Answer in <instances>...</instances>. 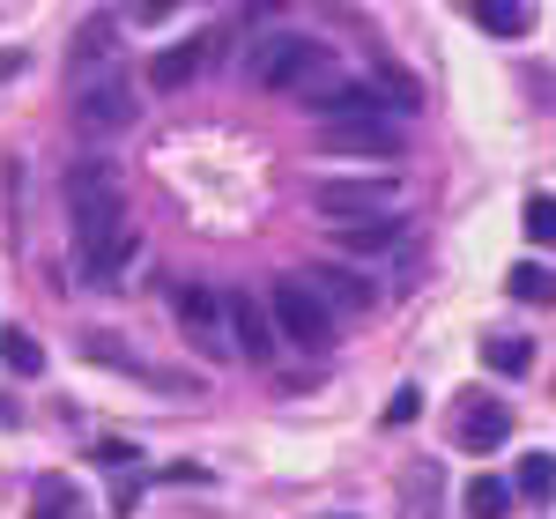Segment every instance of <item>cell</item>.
<instances>
[{
	"label": "cell",
	"instance_id": "83f0119b",
	"mask_svg": "<svg viewBox=\"0 0 556 519\" xmlns=\"http://www.w3.org/2000/svg\"><path fill=\"white\" fill-rule=\"evenodd\" d=\"M8 75H23V52H0V83H8Z\"/></svg>",
	"mask_w": 556,
	"mask_h": 519
},
{
	"label": "cell",
	"instance_id": "484cf974",
	"mask_svg": "<svg viewBox=\"0 0 556 519\" xmlns=\"http://www.w3.org/2000/svg\"><path fill=\"white\" fill-rule=\"evenodd\" d=\"M172 8H186V0H134L127 15H134V23H164V15H172Z\"/></svg>",
	"mask_w": 556,
	"mask_h": 519
},
{
	"label": "cell",
	"instance_id": "5bb4252c",
	"mask_svg": "<svg viewBox=\"0 0 556 519\" xmlns=\"http://www.w3.org/2000/svg\"><path fill=\"white\" fill-rule=\"evenodd\" d=\"M334 245H342V253H393V245H401V216H379V223H334Z\"/></svg>",
	"mask_w": 556,
	"mask_h": 519
},
{
	"label": "cell",
	"instance_id": "7c38bea8",
	"mask_svg": "<svg viewBox=\"0 0 556 519\" xmlns=\"http://www.w3.org/2000/svg\"><path fill=\"white\" fill-rule=\"evenodd\" d=\"M304 282H312L319 298L334 304V312H371V304H379V290H371V282L356 275V267H334V260H327V267H312Z\"/></svg>",
	"mask_w": 556,
	"mask_h": 519
},
{
	"label": "cell",
	"instance_id": "277c9868",
	"mask_svg": "<svg viewBox=\"0 0 556 519\" xmlns=\"http://www.w3.org/2000/svg\"><path fill=\"white\" fill-rule=\"evenodd\" d=\"M134 89L119 67H104V75H89V83H75V127L89 134V141H104V134H127L134 127Z\"/></svg>",
	"mask_w": 556,
	"mask_h": 519
},
{
	"label": "cell",
	"instance_id": "3957f363",
	"mask_svg": "<svg viewBox=\"0 0 556 519\" xmlns=\"http://www.w3.org/2000/svg\"><path fill=\"white\" fill-rule=\"evenodd\" d=\"M312 208L334 216V223L401 216V178H319V186H312Z\"/></svg>",
	"mask_w": 556,
	"mask_h": 519
},
{
	"label": "cell",
	"instance_id": "8fae6325",
	"mask_svg": "<svg viewBox=\"0 0 556 519\" xmlns=\"http://www.w3.org/2000/svg\"><path fill=\"white\" fill-rule=\"evenodd\" d=\"M112 38H119V15H89L83 30H75V45H67V67H75V83L104 75V60H112Z\"/></svg>",
	"mask_w": 556,
	"mask_h": 519
},
{
	"label": "cell",
	"instance_id": "cb8c5ba5",
	"mask_svg": "<svg viewBox=\"0 0 556 519\" xmlns=\"http://www.w3.org/2000/svg\"><path fill=\"white\" fill-rule=\"evenodd\" d=\"M416 408H424V393H416V387H401L393 401H386V431H401V423H416Z\"/></svg>",
	"mask_w": 556,
	"mask_h": 519
},
{
	"label": "cell",
	"instance_id": "5b68a950",
	"mask_svg": "<svg viewBox=\"0 0 556 519\" xmlns=\"http://www.w3.org/2000/svg\"><path fill=\"white\" fill-rule=\"evenodd\" d=\"M319 149L327 156H401L408 134L393 112H349V119H319Z\"/></svg>",
	"mask_w": 556,
	"mask_h": 519
},
{
	"label": "cell",
	"instance_id": "ffe728a7",
	"mask_svg": "<svg viewBox=\"0 0 556 519\" xmlns=\"http://www.w3.org/2000/svg\"><path fill=\"white\" fill-rule=\"evenodd\" d=\"M0 356H8V371H15V379H38V371H45V349L30 342L23 327H8V342H0Z\"/></svg>",
	"mask_w": 556,
	"mask_h": 519
},
{
	"label": "cell",
	"instance_id": "4316f807",
	"mask_svg": "<svg viewBox=\"0 0 556 519\" xmlns=\"http://www.w3.org/2000/svg\"><path fill=\"white\" fill-rule=\"evenodd\" d=\"M112 505H119V512H134V505H141V482H134V476H119V490H112Z\"/></svg>",
	"mask_w": 556,
	"mask_h": 519
},
{
	"label": "cell",
	"instance_id": "2e32d148",
	"mask_svg": "<svg viewBox=\"0 0 556 519\" xmlns=\"http://www.w3.org/2000/svg\"><path fill=\"white\" fill-rule=\"evenodd\" d=\"M513 497H519V490L505 476H475L460 505H468V519H505V512H513Z\"/></svg>",
	"mask_w": 556,
	"mask_h": 519
},
{
	"label": "cell",
	"instance_id": "e0dca14e",
	"mask_svg": "<svg viewBox=\"0 0 556 519\" xmlns=\"http://www.w3.org/2000/svg\"><path fill=\"white\" fill-rule=\"evenodd\" d=\"M505 290H513L519 304H556V267H542V260H519L513 275H505Z\"/></svg>",
	"mask_w": 556,
	"mask_h": 519
},
{
	"label": "cell",
	"instance_id": "9a60e30c",
	"mask_svg": "<svg viewBox=\"0 0 556 519\" xmlns=\"http://www.w3.org/2000/svg\"><path fill=\"white\" fill-rule=\"evenodd\" d=\"M475 23H482L490 38H527L534 8H527V0H475Z\"/></svg>",
	"mask_w": 556,
	"mask_h": 519
},
{
	"label": "cell",
	"instance_id": "4fadbf2b",
	"mask_svg": "<svg viewBox=\"0 0 556 519\" xmlns=\"http://www.w3.org/2000/svg\"><path fill=\"white\" fill-rule=\"evenodd\" d=\"M30 519H97L89 512V490L67 476H38V490H30Z\"/></svg>",
	"mask_w": 556,
	"mask_h": 519
},
{
	"label": "cell",
	"instance_id": "d4e9b609",
	"mask_svg": "<svg viewBox=\"0 0 556 519\" xmlns=\"http://www.w3.org/2000/svg\"><path fill=\"white\" fill-rule=\"evenodd\" d=\"M97 460H104V468H119V476H134V460H141V453L119 445V438H104V445H97Z\"/></svg>",
	"mask_w": 556,
	"mask_h": 519
},
{
	"label": "cell",
	"instance_id": "8992f818",
	"mask_svg": "<svg viewBox=\"0 0 556 519\" xmlns=\"http://www.w3.org/2000/svg\"><path fill=\"white\" fill-rule=\"evenodd\" d=\"M172 312H178V327H186V342L201 349V356H238L230 349V304L215 298L208 282H178V298H172Z\"/></svg>",
	"mask_w": 556,
	"mask_h": 519
},
{
	"label": "cell",
	"instance_id": "6da1fadb",
	"mask_svg": "<svg viewBox=\"0 0 556 519\" xmlns=\"http://www.w3.org/2000/svg\"><path fill=\"white\" fill-rule=\"evenodd\" d=\"M67 223H75V245H97L112 230H127V186L104 156L67 164Z\"/></svg>",
	"mask_w": 556,
	"mask_h": 519
},
{
	"label": "cell",
	"instance_id": "ba28073f",
	"mask_svg": "<svg viewBox=\"0 0 556 519\" xmlns=\"http://www.w3.org/2000/svg\"><path fill=\"white\" fill-rule=\"evenodd\" d=\"M275 342H282L275 312H267L260 298H230V349H238L245 364H267V356H275Z\"/></svg>",
	"mask_w": 556,
	"mask_h": 519
},
{
	"label": "cell",
	"instance_id": "52a82bcc",
	"mask_svg": "<svg viewBox=\"0 0 556 519\" xmlns=\"http://www.w3.org/2000/svg\"><path fill=\"white\" fill-rule=\"evenodd\" d=\"M453 438H460L468 453H490V445H505V438H513V408H505V401H490V393H468V401L453 408Z\"/></svg>",
	"mask_w": 556,
	"mask_h": 519
},
{
	"label": "cell",
	"instance_id": "44dd1931",
	"mask_svg": "<svg viewBox=\"0 0 556 519\" xmlns=\"http://www.w3.org/2000/svg\"><path fill=\"white\" fill-rule=\"evenodd\" d=\"M379 89H386L393 112H424V83H416L408 67H379Z\"/></svg>",
	"mask_w": 556,
	"mask_h": 519
},
{
	"label": "cell",
	"instance_id": "30bf717a",
	"mask_svg": "<svg viewBox=\"0 0 556 519\" xmlns=\"http://www.w3.org/2000/svg\"><path fill=\"white\" fill-rule=\"evenodd\" d=\"M223 38H201V45H164V52H156V60H149V89H164V97H172V89H186L193 83V75H201V67H208V52Z\"/></svg>",
	"mask_w": 556,
	"mask_h": 519
},
{
	"label": "cell",
	"instance_id": "7a4b0ae2",
	"mask_svg": "<svg viewBox=\"0 0 556 519\" xmlns=\"http://www.w3.org/2000/svg\"><path fill=\"white\" fill-rule=\"evenodd\" d=\"M267 312H275V327H282V342L312 349V356H327L334 349V304L319 298L304 275H282L275 290H267Z\"/></svg>",
	"mask_w": 556,
	"mask_h": 519
},
{
	"label": "cell",
	"instance_id": "603a6c76",
	"mask_svg": "<svg viewBox=\"0 0 556 519\" xmlns=\"http://www.w3.org/2000/svg\"><path fill=\"white\" fill-rule=\"evenodd\" d=\"M401 497H408V519H430V505H438V468L408 476V482H401Z\"/></svg>",
	"mask_w": 556,
	"mask_h": 519
},
{
	"label": "cell",
	"instance_id": "d6986e66",
	"mask_svg": "<svg viewBox=\"0 0 556 519\" xmlns=\"http://www.w3.org/2000/svg\"><path fill=\"white\" fill-rule=\"evenodd\" d=\"M482 364H490L497 379H519V371L534 364V349L519 342V334H490V342H482Z\"/></svg>",
	"mask_w": 556,
	"mask_h": 519
},
{
	"label": "cell",
	"instance_id": "7402d4cb",
	"mask_svg": "<svg viewBox=\"0 0 556 519\" xmlns=\"http://www.w3.org/2000/svg\"><path fill=\"white\" fill-rule=\"evenodd\" d=\"M519 230H527L534 245H556V193H534V201H527V223H519Z\"/></svg>",
	"mask_w": 556,
	"mask_h": 519
},
{
	"label": "cell",
	"instance_id": "ac0fdd59",
	"mask_svg": "<svg viewBox=\"0 0 556 519\" xmlns=\"http://www.w3.org/2000/svg\"><path fill=\"white\" fill-rule=\"evenodd\" d=\"M513 490H519V497H534V505H549V497H556V453H527L519 476H513Z\"/></svg>",
	"mask_w": 556,
	"mask_h": 519
},
{
	"label": "cell",
	"instance_id": "9c48e42d",
	"mask_svg": "<svg viewBox=\"0 0 556 519\" xmlns=\"http://www.w3.org/2000/svg\"><path fill=\"white\" fill-rule=\"evenodd\" d=\"M134 253H141V238H134V223H127V230H112V238L83 245V275L97 282V290H119L127 267H134Z\"/></svg>",
	"mask_w": 556,
	"mask_h": 519
}]
</instances>
